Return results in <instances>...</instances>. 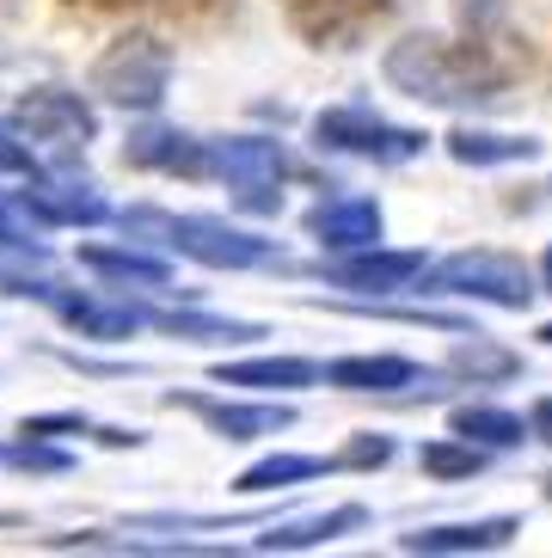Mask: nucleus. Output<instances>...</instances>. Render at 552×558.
I'll list each match as a JSON object with an SVG mask.
<instances>
[{
    "mask_svg": "<svg viewBox=\"0 0 552 558\" xmlns=\"http://www.w3.org/2000/svg\"><path fill=\"white\" fill-rule=\"evenodd\" d=\"M387 81L406 99L442 105V111H485L504 99V68L472 44H448V37H406L387 50Z\"/></svg>",
    "mask_w": 552,
    "mask_h": 558,
    "instance_id": "f257e3e1",
    "label": "nucleus"
},
{
    "mask_svg": "<svg viewBox=\"0 0 552 558\" xmlns=\"http://www.w3.org/2000/svg\"><path fill=\"white\" fill-rule=\"evenodd\" d=\"M81 7H105V13H123V7H142V13H203L215 0H81Z\"/></svg>",
    "mask_w": 552,
    "mask_h": 558,
    "instance_id": "c85d7f7f",
    "label": "nucleus"
},
{
    "mask_svg": "<svg viewBox=\"0 0 552 558\" xmlns=\"http://www.w3.org/2000/svg\"><path fill=\"white\" fill-rule=\"evenodd\" d=\"M418 466L430 478H472V473H485V448L467 442V436H448V442H430L418 454Z\"/></svg>",
    "mask_w": 552,
    "mask_h": 558,
    "instance_id": "b1692460",
    "label": "nucleus"
},
{
    "mask_svg": "<svg viewBox=\"0 0 552 558\" xmlns=\"http://www.w3.org/2000/svg\"><path fill=\"white\" fill-rule=\"evenodd\" d=\"M81 264L98 270V277H111V282H142V289H166V277H172L160 258H147V252H117V246H86Z\"/></svg>",
    "mask_w": 552,
    "mask_h": 558,
    "instance_id": "4be33fe9",
    "label": "nucleus"
},
{
    "mask_svg": "<svg viewBox=\"0 0 552 558\" xmlns=\"http://www.w3.org/2000/svg\"><path fill=\"white\" fill-rule=\"evenodd\" d=\"M49 307L62 313L81 338H105V344H117V338H130L135 326H147L142 307H98V301H74V295H56Z\"/></svg>",
    "mask_w": 552,
    "mask_h": 558,
    "instance_id": "a211bd4d",
    "label": "nucleus"
},
{
    "mask_svg": "<svg viewBox=\"0 0 552 558\" xmlns=\"http://www.w3.org/2000/svg\"><path fill=\"white\" fill-rule=\"evenodd\" d=\"M123 160L142 172H179V179H203L215 172V142H196L184 130H135L123 142Z\"/></svg>",
    "mask_w": 552,
    "mask_h": 558,
    "instance_id": "1a4fd4ad",
    "label": "nucleus"
},
{
    "mask_svg": "<svg viewBox=\"0 0 552 558\" xmlns=\"http://www.w3.org/2000/svg\"><path fill=\"white\" fill-rule=\"evenodd\" d=\"M147 326L196 338V344H240V338H259V326H240V319H203V313H147Z\"/></svg>",
    "mask_w": 552,
    "mask_h": 558,
    "instance_id": "5701e85b",
    "label": "nucleus"
},
{
    "mask_svg": "<svg viewBox=\"0 0 552 558\" xmlns=\"http://www.w3.org/2000/svg\"><path fill=\"white\" fill-rule=\"evenodd\" d=\"M455 436H467V442H479V448H521L528 442V424L504 405H460Z\"/></svg>",
    "mask_w": 552,
    "mask_h": 558,
    "instance_id": "412c9836",
    "label": "nucleus"
},
{
    "mask_svg": "<svg viewBox=\"0 0 552 558\" xmlns=\"http://www.w3.org/2000/svg\"><path fill=\"white\" fill-rule=\"evenodd\" d=\"M540 191H547V197H552V179H547V184H540Z\"/></svg>",
    "mask_w": 552,
    "mask_h": 558,
    "instance_id": "f704fd0d",
    "label": "nucleus"
},
{
    "mask_svg": "<svg viewBox=\"0 0 552 558\" xmlns=\"http://www.w3.org/2000/svg\"><path fill=\"white\" fill-rule=\"evenodd\" d=\"M215 380H221V387L289 393V387H313V380H325V368H320V362H308V356H252V362H221Z\"/></svg>",
    "mask_w": 552,
    "mask_h": 558,
    "instance_id": "2eb2a0df",
    "label": "nucleus"
},
{
    "mask_svg": "<svg viewBox=\"0 0 552 558\" xmlns=\"http://www.w3.org/2000/svg\"><path fill=\"white\" fill-rule=\"evenodd\" d=\"M308 233L332 252H362L381 240V209L369 197H332L320 209H308Z\"/></svg>",
    "mask_w": 552,
    "mask_h": 558,
    "instance_id": "ddd939ff",
    "label": "nucleus"
},
{
    "mask_svg": "<svg viewBox=\"0 0 552 558\" xmlns=\"http://www.w3.org/2000/svg\"><path fill=\"white\" fill-rule=\"evenodd\" d=\"M448 154L460 166H516V160H535L540 142H528V135H497V130H455L448 135Z\"/></svg>",
    "mask_w": 552,
    "mask_h": 558,
    "instance_id": "6ab92c4d",
    "label": "nucleus"
},
{
    "mask_svg": "<svg viewBox=\"0 0 552 558\" xmlns=\"http://www.w3.org/2000/svg\"><path fill=\"white\" fill-rule=\"evenodd\" d=\"M0 246H7V252H25V258H44V246L32 240V228H25V221L7 209V203H0Z\"/></svg>",
    "mask_w": 552,
    "mask_h": 558,
    "instance_id": "c756f323",
    "label": "nucleus"
},
{
    "mask_svg": "<svg viewBox=\"0 0 552 558\" xmlns=\"http://www.w3.org/2000/svg\"><path fill=\"white\" fill-rule=\"evenodd\" d=\"M19 209L37 215V221H56V228H98L105 221V197L93 184H49V179H32L19 191Z\"/></svg>",
    "mask_w": 552,
    "mask_h": 558,
    "instance_id": "f8f14e48",
    "label": "nucleus"
},
{
    "mask_svg": "<svg viewBox=\"0 0 552 558\" xmlns=\"http://www.w3.org/2000/svg\"><path fill=\"white\" fill-rule=\"evenodd\" d=\"M215 172L233 184V197L259 215H276L283 203V179H289V154L264 142V135H228L215 142Z\"/></svg>",
    "mask_w": 552,
    "mask_h": 558,
    "instance_id": "423d86ee",
    "label": "nucleus"
},
{
    "mask_svg": "<svg viewBox=\"0 0 552 558\" xmlns=\"http://www.w3.org/2000/svg\"><path fill=\"white\" fill-rule=\"evenodd\" d=\"M521 362L509 356V350H497L491 338H479V331H467L455 344V375H472V380H504V375H516Z\"/></svg>",
    "mask_w": 552,
    "mask_h": 558,
    "instance_id": "393cba45",
    "label": "nucleus"
},
{
    "mask_svg": "<svg viewBox=\"0 0 552 558\" xmlns=\"http://www.w3.org/2000/svg\"><path fill=\"white\" fill-rule=\"evenodd\" d=\"M455 13H460V32L479 44V37H491L504 25V0H455Z\"/></svg>",
    "mask_w": 552,
    "mask_h": 558,
    "instance_id": "bb28decb",
    "label": "nucleus"
},
{
    "mask_svg": "<svg viewBox=\"0 0 552 558\" xmlns=\"http://www.w3.org/2000/svg\"><path fill=\"white\" fill-rule=\"evenodd\" d=\"M313 142L332 154H350V160L369 166H406L423 154V135L406 123H387L374 111H320L313 117Z\"/></svg>",
    "mask_w": 552,
    "mask_h": 558,
    "instance_id": "39448f33",
    "label": "nucleus"
},
{
    "mask_svg": "<svg viewBox=\"0 0 552 558\" xmlns=\"http://www.w3.org/2000/svg\"><path fill=\"white\" fill-rule=\"evenodd\" d=\"M362 522H369L362 504H338V509H325V515H301V522H283L271 534H259V553H308V546H325V541H338V534H357Z\"/></svg>",
    "mask_w": 552,
    "mask_h": 558,
    "instance_id": "dca6fc26",
    "label": "nucleus"
},
{
    "mask_svg": "<svg viewBox=\"0 0 552 558\" xmlns=\"http://www.w3.org/2000/svg\"><path fill=\"white\" fill-rule=\"evenodd\" d=\"M0 172H13V179H32V172H37L32 148H25V142H13L7 130H0Z\"/></svg>",
    "mask_w": 552,
    "mask_h": 558,
    "instance_id": "7c9ffc66",
    "label": "nucleus"
},
{
    "mask_svg": "<svg viewBox=\"0 0 552 558\" xmlns=\"http://www.w3.org/2000/svg\"><path fill=\"white\" fill-rule=\"evenodd\" d=\"M0 466H25V473H62L68 454H62V448H44V436H19L13 448H0Z\"/></svg>",
    "mask_w": 552,
    "mask_h": 558,
    "instance_id": "a878e982",
    "label": "nucleus"
},
{
    "mask_svg": "<svg viewBox=\"0 0 552 558\" xmlns=\"http://www.w3.org/2000/svg\"><path fill=\"white\" fill-rule=\"evenodd\" d=\"M166 81H172V56L154 37H123L93 68V93L123 105V111H154L166 99Z\"/></svg>",
    "mask_w": 552,
    "mask_h": 558,
    "instance_id": "20e7f679",
    "label": "nucleus"
},
{
    "mask_svg": "<svg viewBox=\"0 0 552 558\" xmlns=\"http://www.w3.org/2000/svg\"><path fill=\"white\" fill-rule=\"evenodd\" d=\"M516 541V515H485V522H448V527H418L406 534V553H497Z\"/></svg>",
    "mask_w": 552,
    "mask_h": 558,
    "instance_id": "4468645a",
    "label": "nucleus"
},
{
    "mask_svg": "<svg viewBox=\"0 0 552 558\" xmlns=\"http://www.w3.org/2000/svg\"><path fill=\"white\" fill-rule=\"evenodd\" d=\"M418 380V362L406 356H338L325 368V387H344V393H399Z\"/></svg>",
    "mask_w": 552,
    "mask_h": 558,
    "instance_id": "f3484780",
    "label": "nucleus"
},
{
    "mask_svg": "<svg viewBox=\"0 0 552 558\" xmlns=\"http://www.w3.org/2000/svg\"><path fill=\"white\" fill-rule=\"evenodd\" d=\"M387 460H393V436H357L338 454V466H387Z\"/></svg>",
    "mask_w": 552,
    "mask_h": 558,
    "instance_id": "cd10ccee",
    "label": "nucleus"
},
{
    "mask_svg": "<svg viewBox=\"0 0 552 558\" xmlns=\"http://www.w3.org/2000/svg\"><path fill=\"white\" fill-rule=\"evenodd\" d=\"M540 338H547V344H552V326H540Z\"/></svg>",
    "mask_w": 552,
    "mask_h": 558,
    "instance_id": "72a5a7b5",
    "label": "nucleus"
},
{
    "mask_svg": "<svg viewBox=\"0 0 552 558\" xmlns=\"http://www.w3.org/2000/svg\"><path fill=\"white\" fill-rule=\"evenodd\" d=\"M123 228L135 233H160V246H172L179 258H196L209 264V270H259V264L276 258L271 240L245 228H228V221H215V215H166V209H130L123 215Z\"/></svg>",
    "mask_w": 552,
    "mask_h": 558,
    "instance_id": "f03ea898",
    "label": "nucleus"
},
{
    "mask_svg": "<svg viewBox=\"0 0 552 558\" xmlns=\"http://www.w3.org/2000/svg\"><path fill=\"white\" fill-rule=\"evenodd\" d=\"M172 405L196 411L215 436H228V442H252V436H276V429L295 424L289 405H240V399H209V393H172Z\"/></svg>",
    "mask_w": 552,
    "mask_h": 558,
    "instance_id": "9d476101",
    "label": "nucleus"
},
{
    "mask_svg": "<svg viewBox=\"0 0 552 558\" xmlns=\"http://www.w3.org/2000/svg\"><path fill=\"white\" fill-rule=\"evenodd\" d=\"M423 270L418 252H374L362 246V258H344V264H325L320 277L332 282V289H362V295H393V289H411Z\"/></svg>",
    "mask_w": 552,
    "mask_h": 558,
    "instance_id": "9b49d317",
    "label": "nucleus"
},
{
    "mask_svg": "<svg viewBox=\"0 0 552 558\" xmlns=\"http://www.w3.org/2000/svg\"><path fill=\"white\" fill-rule=\"evenodd\" d=\"M387 13L393 0H289L295 37H308L313 50H357Z\"/></svg>",
    "mask_w": 552,
    "mask_h": 558,
    "instance_id": "0eeeda50",
    "label": "nucleus"
},
{
    "mask_svg": "<svg viewBox=\"0 0 552 558\" xmlns=\"http://www.w3.org/2000/svg\"><path fill=\"white\" fill-rule=\"evenodd\" d=\"M332 466H338V460H320V454H271V460H259V466H245V473L233 478V492H240V497L283 492V485L320 478V473H332Z\"/></svg>",
    "mask_w": 552,
    "mask_h": 558,
    "instance_id": "aec40b11",
    "label": "nucleus"
},
{
    "mask_svg": "<svg viewBox=\"0 0 552 558\" xmlns=\"http://www.w3.org/2000/svg\"><path fill=\"white\" fill-rule=\"evenodd\" d=\"M19 130L32 135V142H49V148L62 154H81L86 142L98 135V117L81 93H62V86H37L19 99Z\"/></svg>",
    "mask_w": 552,
    "mask_h": 558,
    "instance_id": "6e6552de",
    "label": "nucleus"
},
{
    "mask_svg": "<svg viewBox=\"0 0 552 558\" xmlns=\"http://www.w3.org/2000/svg\"><path fill=\"white\" fill-rule=\"evenodd\" d=\"M423 295H460V301H485V307H528L535 301V277L528 264L509 252H460V258L418 270Z\"/></svg>",
    "mask_w": 552,
    "mask_h": 558,
    "instance_id": "7ed1b4c3",
    "label": "nucleus"
},
{
    "mask_svg": "<svg viewBox=\"0 0 552 558\" xmlns=\"http://www.w3.org/2000/svg\"><path fill=\"white\" fill-rule=\"evenodd\" d=\"M547 497H552V478H547Z\"/></svg>",
    "mask_w": 552,
    "mask_h": 558,
    "instance_id": "c9c22d12",
    "label": "nucleus"
},
{
    "mask_svg": "<svg viewBox=\"0 0 552 558\" xmlns=\"http://www.w3.org/2000/svg\"><path fill=\"white\" fill-rule=\"evenodd\" d=\"M528 429H535L540 442H552V399H540V405H535V424H528Z\"/></svg>",
    "mask_w": 552,
    "mask_h": 558,
    "instance_id": "2f4dec72",
    "label": "nucleus"
},
{
    "mask_svg": "<svg viewBox=\"0 0 552 558\" xmlns=\"http://www.w3.org/2000/svg\"><path fill=\"white\" fill-rule=\"evenodd\" d=\"M540 277H547V289H552V252H547V264H540Z\"/></svg>",
    "mask_w": 552,
    "mask_h": 558,
    "instance_id": "473e14b6",
    "label": "nucleus"
}]
</instances>
